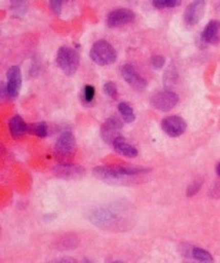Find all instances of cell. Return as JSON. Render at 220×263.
<instances>
[{"label":"cell","mask_w":220,"mask_h":263,"mask_svg":"<svg viewBox=\"0 0 220 263\" xmlns=\"http://www.w3.org/2000/svg\"><path fill=\"white\" fill-rule=\"evenodd\" d=\"M134 20V13L130 9H114L107 14V26L109 27H120L125 26L127 23H132Z\"/></svg>","instance_id":"obj_8"},{"label":"cell","mask_w":220,"mask_h":263,"mask_svg":"<svg viewBox=\"0 0 220 263\" xmlns=\"http://www.w3.org/2000/svg\"><path fill=\"white\" fill-rule=\"evenodd\" d=\"M52 172L57 178L62 179H79L85 176V173H86L85 167L73 163H60L54 166Z\"/></svg>","instance_id":"obj_10"},{"label":"cell","mask_w":220,"mask_h":263,"mask_svg":"<svg viewBox=\"0 0 220 263\" xmlns=\"http://www.w3.org/2000/svg\"><path fill=\"white\" fill-rule=\"evenodd\" d=\"M123 127V120H120L119 116H110L106 122L102 125L100 129V136L102 139L109 143L113 145V142L117 138H120V130Z\"/></svg>","instance_id":"obj_6"},{"label":"cell","mask_w":220,"mask_h":263,"mask_svg":"<svg viewBox=\"0 0 220 263\" xmlns=\"http://www.w3.org/2000/svg\"><path fill=\"white\" fill-rule=\"evenodd\" d=\"M200 187H202V182H199V180H196V182H193V183H190L189 186H187L186 189V195L189 197L194 196L197 192L200 191Z\"/></svg>","instance_id":"obj_22"},{"label":"cell","mask_w":220,"mask_h":263,"mask_svg":"<svg viewBox=\"0 0 220 263\" xmlns=\"http://www.w3.org/2000/svg\"><path fill=\"white\" fill-rule=\"evenodd\" d=\"M177 102H179L177 95L173 90H169V89L159 90V92H156L150 98V105L153 106L154 109L160 110V112H169V110H172L174 106L177 105Z\"/></svg>","instance_id":"obj_5"},{"label":"cell","mask_w":220,"mask_h":263,"mask_svg":"<svg viewBox=\"0 0 220 263\" xmlns=\"http://www.w3.org/2000/svg\"><path fill=\"white\" fill-rule=\"evenodd\" d=\"M90 59L99 66L113 65L117 59V53L109 42L97 40L90 49Z\"/></svg>","instance_id":"obj_2"},{"label":"cell","mask_w":220,"mask_h":263,"mask_svg":"<svg viewBox=\"0 0 220 263\" xmlns=\"http://www.w3.org/2000/svg\"><path fill=\"white\" fill-rule=\"evenodd\" d=\"M150 171V167L140 166H97L93 169V175L113 186H129L137 182V176Z\"/></svg>","instance_id":"obj_1"},{"label":"cell","mask_w":220,"mask_h":263,"mask_svg":"<svg viewBox=\"0 0 220 263\" xmlns=\"http://www.w3.org/2000/svg\"><path fill=\"white\" fill-rule=\"evenodd\" d=\"M187 123L185 122V119H182L177 115L173 116H167L162 120V129L166 133L167 136L170 138H177L182 136L186 132Z\"/></svg>","instance_id":"obj_7"},{"label":"cell","mask_w":220,"mask_h":263,"mask_svg":"<svg viewBox=\"0 0 220 263\" xmlns=\"http://www.w3.org/2000/svg\"><path fill=\"white\" fill-rule=\"evenodd\" d=\"M216 173H217V176H220V162L216 164Z\"/></svg>","instance_id":"obj_28"},{"label":"cell","mask_w":220,"mask_h":263,"mask_svg":"<svg viewBox=\"0 0 220 263\" xmlns=\"http://www.w3.org/2000/svg\"><path fill=\"white\" fill-rule=\"evenodd\" d=\"M190 256L193 257L194 260L200 263H214V259L212 253H209L207 250L202 249V248H192V253Z\"/></svg>","instance_id":"obj_17"},{"label":"cell","mask_w":220,"mask_h":263,"mask_svg":"<svg viewBox=\"0 0 220 263\" xmlns=\"http://www.w3.org/2000/svg\"><path fill=\"white\" fill-rule=\"evenodd\" d=\"M220 33V22L219 20H210L205 27V30L200 34V39L206 45H216L219 43Z\"/></svg>","instance_id":"obj_13"},{"label":"cell","mask_w":220,"mask_h":263,"mask_svg":"<svg viewBox=\"0 0 220 263\" xmlns=\"http://www.w3.org/2000/svg\"><path fill=\"white\" fill-rule=\"evenodd\" d=\"M82 263H92V262H89V260H83V262Z\"/></svg>","instance_id":"obj_30"},{"label":"cell","mask_w":220,"mask_h":263,"mask_svg":"<svg viewBox=\"0 0 220 263\" xmlns=\"http://www.w3.org/2000/svg\"><path fill=\"white\" fill-rule=\"evenodd\" d=\"M94 87L92 85H86L83 87V92H82V99H83V103L87 106H90L93 103V99H94Z\"/></svg>","instance_id":"obj_19"},{"label":"cell","mask_w":220,"mask_h":263,"mask_svg":"<svg viewBox=\"0 0 220 263\" xmlns=\"http://www.w3.org/2000/svg\"><path fill=\"white\" fill-rule=\"evenodd\" d=\"M120 73H122L123 79L127 82V85L132 86L134 90L142 92L143 89H146L147 82L140 76L139 73H137V70H136L132 65L122 66V67H120Z\"/></svg>","instance_id":"obj_9"},{"label":"cell","mask_w":220,"mask_h":263,"mask_svg":"<svg viewBox=\"0 0 220 263\" xmlns=\"http://www.w3.org/2000/svg\"><path fill=\"white\" fill-rule=\"evenodd\" d=\"M179 5V0H153V6L156 9H172Z\"/></svg>","instance_id":"obj_20"},{"label":"cell","mask_w":220,"mask_h":263,"mask_svg":"<svg viewBox=\"0 0 220 263\" xmlns=\"http://www.w3.org/2000/svg\"><path fill=\"white\" fill-rule=\"evenodd\" d=\"M74 149H76L74 135L70 130L63 132L54 145V156L59 160H66L73 155Z\"/></svg>","instance_id":"obj_4"},{"label":"cell","mask_w":220,"mask_h":263,"mask_svg":"<svg viewBox=\"0 0 220 263\" xmlns=\"http://www.w3.org/2000/svg\"><path fill=\"white\" fill-rule=\"evenodd\" d=\"M47 263H77L74 259L72 257H59V259H54L52 262H47Z\"/></svg>","instance_id":"obj_26"},{"label":"cell","mask_w":220,"mask_h":263,"mask_svg":"<svg viewBox=\"0 0 220 263\" xmlns=\"http://www.w3.org/2000/svg\"><path fill=\"white\" fill-rule=\"evenodd\" d=\"M117 109H119L122 120H123L125 123H132V122H134L136 116H134L133 107L129 105L127 102H120L119 106H117Z\"/></svg>","instance_id":"obj_16"},{"label":"cell","mask_w":220,"mask_h":263,"mask_svg":"<svg viewBox=\"0 0 220 263\" xmlns=\"http://www.w3.org/2000/svg\"><path fill=\"white\" fill-rule=\"evenodd\" d=\"M29 133L30 135H34V136H37V138L43 139L46 138L47 133V125L45 122H37V123H32V125H29Z\"/></svg>","instance_id":"obj_18"},{"label":"cell","mask_w":220,"mask_h":263,"mask_svg":"<svg viewBox=\"0 0 220 263\" xmlns=\"http://www.w3.org/2000/svg\"><path fill=\"white\" fill-rule=\"evenodd\" d=\"M205 7H206V2H203V0H196L186 7L185 22L189 26H194L199 23V20L202 19V16L205 13Z\"/></svg>","instance_id":"obj_12"},{"label":"cell","mask_w":220,"mask_h":263,"mask_svg":"<svg viewBox=\"0 0 220 263\" xmlns=\"http://www.w3.org/2000/svg\"><path fill=\"white\" fill-rule=\"evenodd\" d=\"M150 62H152V66H153L154 69H159L160 70V69L165 66V62H166V60H165V58H163V56L156 54V56H152V60H150Z\"/></svg>","instance_id":"obj_24"},{"label":"cell","mask_w":220,"mask_h":263,"mask_svg":"<svg viewBox=\"0 0 220 263\" xmlns=\"http://www.w3.org/2000/svg\"><path fill=\"white\" fill-rule=\"evenodd\" d=\"M62 7H63V2H62V0H52V2H50V9H52L53 13L59 14L60 10H62Z\"/></svg>","instance_id":"obj_25"},{"label":"cell","mask_w":220,"mask_h":263,"mask_svg":"<svg viewBox=\"0 0 220 263\" xmlns=\"http://www.w3.org/2000/svg\"><path fill=\"white\" fill-rule=\"evenodd\" d=\"M112 146H113V149L117 152V153L126 156V158H136V156L139 155L137 147L133 145H130L129 142H126V139H123L122 136L116 139Z\"/></svg>","instance_id":"obj_15"},{"label":"cell","mask_w":220,"mask_h":263,"mask_svg":"<svg viewBox=\"0 0 220 263\" xmlns=\"http://www.w3.org/2000/svg\"><path fill=\"white\" fill-rule=\"evenodd\" d=\"M27 9L26 2H13L12 3V10L16 12V13H25Z\"/></svg>","instance_id":"obj_23"},{"label":"cell","mask_w":220,"mask_h":263,"mask_svg":"<svg viewBox=\"0 0 220 263\" xmlns=\"http://www.w3.org/2000/svg\"><path fill=\"white\" fill-rule=\"evenodd\" d=\"M9 132L13 139H22L26 133H29V125L23 120L22 116L16 115L9 120Z\"/></svg>","instance_id":"obj_14"},{"label":"cell","mask_w":220,"mask_h":263,"mask_svg":"<svg viewBox=\"0 0 220 263\" xmlns=\"http://www.w3.org/2000/svg\"><path fill=\"white\" fill-rule=\"evenodd\" d=\"M103 92L106 93L107 96L110 98H116V93H117V87L114 82H107L106 85L103 86Z\"/></svg>","instance_id":"obj_21"},{"label":"cell","mask_w":220,"mask_h":263,"mask_svg":"<svg viewBox=\"0 0 220 263\" xmlns=\"http://www.w3.org/2000/svg\"><path fill=\"white\" fill-rule=\"evenodd\" d=\"M210 195L213 197H219L220 196V183L219 182H216L213 184V187L210 189Z\"/></svg>","instance_id":"obj_27"},{"label":"cell","mask_w":220,"mask_h":263,"mask_svg":"<svg viewBox=\"0 0 220 263\" xmlns=\"http://www.w3.org/2000/svg\"><path fill=\"white\" fill-rule=\"evenodd\" d=\"M20 87H22V73H20V69L17 66H12L7 70V96L10 99L16 98L19 95Z\"/></svg>","instance_id":"obj_11"},{"label":"cell","mask_w":220,"mask_h":263,"mask_svg":"<svg viewBox=\"0 0 220 263\" xmlns=\"http://www.w3.org/2000/svg\"><path fill=\"white\" fill-rule=\"evenodd\" d=\"M110 263H125V262H120V260H114V262H110Z\"/></svg>","instance_id":"obj_29"},{"label":"cell","mask_w":220,"mask_h":263,"mask_svg":"<svg viewBox=\"0 0 220 263\" xmlns=\"http://www.w3.org/2000/svg\"><path fill=\"white\" fill-rule=\"evenodd\" d=\"M57 65L66 76H73L80 65L79 53L69 46H62L57 52Z\"/></svg>","instance_id":"obj_3"}]
</instances>
